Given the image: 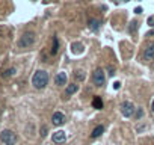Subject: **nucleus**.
<instances>
[{
    "instance_id": "nucleus-1",
    "label": "nucleus",
    "mask_w": 154,
    "mask_h": 145,
    "mask_svg": "<svg viewBox=\"0 0 154 145\" xmlns=\"http://www.w3.org/2000/svg\"><path fill=\"white\" fill-rule=\"evenodd\" d=\"M47 83H49V72L44 70H38L32 77V85L36 89H42V88H45Z\"/></svg>"
},
{
    "instance_id": "nucleus-2",
    "label": "nucleus",
    "mask_w": 154,
    "mask_h": 145,
    "mask_svg": "<svg viewBox=\"0 0 154 145\" xmlns=\"http://www.w3.org/2000/svg\"><path fill=\"white\" fill-rule=\"evenodd\" d=\"M0 141H2L5 145H15L17 135L12 130H3L2 133H0Z\"/></svg>"
},
{
    "instance_id": "nucleus-3",
    "label": "nucleus",
    "mask_w": 154,
    "mask_h": 145,
    "mask_svg": "<svg viewBox=\"0 0 154 145\" xmlns=\"http://www.w3.org/2000/svg\"><path fill=\"white\" fill-rule=\"evenodd\" d=\"M33 42H35V34H32V32H26V34H24L21 38H20L18 47L26 49V47H30Z\"/></svg>"
},
{
    "instance_id": "nucleus-4",
    "label": "nucleus",
    "mask_w": 154,
    "mask_h": 145,
    "mask_svg": "<svg viewBox=\"0 0 154 145\" xmlns=\"http://www.w3.org/2000/svg\"><path fill=\"white\" fill-rule=\"evenodd\" d=\"M92 82L95 86H103L104 82H106V77H104V72L101 68H97L95 71H94V74H92Z\"/></svg>"
},
{
    "instance_id": "nucleus-5",
    "label": "nucleus",
    "mask_w": 154,
    "mask_h": 145,
    "mask_svg": "<svg viewBox=\"0 0 154 145\" xmlns=\"http://www.w3.org/2000/svg\"><path fill=\"white\" fill-rule=\"evenodd\" d=\"M119 109H121V114L124 116H127V118H130V116L135 115V106H133L131 101H123Z\"/></svg>"
},
{
    "instance_id": "nucleus-6",
    "label": "nucleus",
    "mask_w": 154,
    "mask_h": 145,
    "mask_svg": "<svg viewBox=\"0 0 154 145\" xmlns=\"http://www.w3.org/2000/svg\"><path fill=\"white\" fill-rule=\"evenodd\" d=\"M51 121L55 126H62V124L65 122V115L62 114V112H55L51 116Z\"/></svg>"
},
{
    "instance_id": "nucleus-7",
    "label": "nucleus",
    "mask_w": 154,
    "mask_h": 145,
    "mask_svg": "<svg viewBox=\"0 0 154 145\" xmlns=\"http://www.w3.org/2000/svg\"><path fill=\"white\" fill-rule=\"evenodd\" d=\"M66 141V136H65V131H62V130H57L56 133H53V142L55 144H64Z\"/></svg>"
},
{
    "instance_id": "nucleus-8",
    "label": "nucleus",
    "mask_w": 154,
    "mask_h": 145,
    "mask_svg": "<svg viewBox=\"0 0 154 145\" xmlns=\"http://www.w3.org/2000/svg\"><path fill=\"white\" fill-rule=\"evenodd\" d=\"M153 57H154V42L148 44V47L144 50V59L150 61V59H153Z\"/></svg>"
},
{
    "instance_id": "nucleus-9",
    "label": "nucleus",
    "mask_w": 154,
    "mask_h": 145,
    "mask_svg": "<svg viewBox=\"0 0 154 145\" xmlns=\"http://www.w3.org/2000/svg\"><path fill=\"white\" fill-rule=\"evenodd\" d=\"M55 83L57 85V86H64V85H66V74L65 72H57L56 77H55Z\"/></svg>"
},
{
    "instance_id": "nucleus-10",
    "label": "nucleus",
    "mask_w": 154,
    "mask_h": 145,
    "mask_svg": "<svg viewBox=\"0 0 154 145\" xmlns=\"http://www.w3.org/2000/svg\"><path fill=\"white\" fill-rule=\"evenodd\" d=\"M100 24H101V21H100L98 18H91L89 20V29L94 30V32L100 29Z\"/></svg>"
},
{
    "instance_id": "nucleus-11",
    "label": "nucleus",
    "mask_w": 154,
    "mask_h": 145,
    "mask_svg": "<svg viewBox=\"0 0 154 145\" xmlns=\"http://www.w3.org/2000/svg\"><path fill=\"white\" fill-rule=\"evenodd\" d=\"M104 133V127L103 126H97L95 129H94V131H92V137H94V139H95V137H100V136H101Z\"/></svg>"
},
{
    "instance_id": "nucleus-12",
    "label": "nucleus",
    "mask_w": 154,
    "mask_h": 145,
    "mask_svg": "<svg viewBox=\"0 0 154 145\" xmlns=\"http://www.w3.org/2000/svg\"><path fill=\"white\" fill-rule=\"evenodd\" d=\"M92 106L95 107V109H103V101H101V98L100 97H94V100H92Z\"/></svg>"
},
{
    "instance_id": "nucleus-13",
    "label": "nucleus",
    "mask_w": 154,
    "mask_h": 145,
    "mask_svg": "<svg viewBox=\"0 0 154 145\" xmlns=\"http://www.w3.org/2000/svg\"><path fill=\"white\" fill-rule=\"evenodd\" d=\"M77 89H79V86H77V85L73 83V85H70V86L66 88V91H65V95H73V94H76Z\"/></svg>"
},
{
    "instance_id": "nucleus-14",
    "label": "nucleus",
    "mask_w": 154,
    "mask_h": 145,
    "mask_svg": "<svg viewBox=\"0 0 154 145\" xmlns=\"http://www.w3.org/2000/svg\"><path fill=\"white\" fill-rule=\"evenodd\" d=\"M71 49H73V51H74V53H82V49H83V45L82 44H80V42H74V44H73L71 45Z\"/></svg>"
},
{
    "instance_id": "nucleus-15",
    "label": "nucleus",
    "mask_w": 154,
    "mask_h": 145,
    "mask_svg": "<svg viewBox=\"0 0 154 145\" xmlns=\"http://www.w3.org/2000/svg\"><path fill=\"white\" fill-rule=\"evenodd\" d=\"M57 49H59V39L55 36V38H53V49H51V55H56V53H57Z\"/></svg>"
},
{
    "instance_id": "nucleus-16",
    "label": "nucleus",
    "mask_w": 154,
    "mask_h": 145,
    "mask_svg": "<svg viewBox=\"0 0 154 145\" xmlns=\"http://www.w3.org/2000/svg\"><path fill=\"white\" fill-rule=\"evenodd\" d=\"M136 29H138V21H136V20H133V21L130 23L129 32H130V34H131V32H136Z\"/></svg>"
},
{
    "instance_id": "nucleus-17",
    "label": "nucleus",
    "mask_w": 154,
    "mask_h": 145,
    "mask_svg": "<svg viewBox=\"0 0 154 145\" xmlns=\"http://www.w3.org/2000/svg\"><path fill=\"white\" fill-rule=\"evenodd\" d=\"M15 72V68H9V70H6L5 72H3V77H9V76H12Z\"/></svg>"
},
{
    "instance_id": "nucleus-18",
    "label": "nucleus",
    "mask_w": 154,
    "mask_h": 145,
    "mask_svg": "<svg viewBox=\"0 0 154 145\" xmlns=\"http://www.w3.org/2000/svg\"><path fill=\"white\" fill-rule=\"evenodd\" d=\"M142 115H144V109L142 107H138V110H136V120H140V118H142Z\"/></svg>"
},
{
    "instance_id": "nucleus-19",
    "label": "nucleus",
    "mask_w": 154,
    "mask_h": 145,
    "mask_svg": "<svg viewBox=\"0 0 154 145\" xmlns=\"http://www.w3.org/2000/svg\"><path fill=\"white\" fill-rule=\"evenodd\" d=\"M76 77L79 79V80H83V79H85V72H83V71H80V70L76 71Z\"/></svg>"
},
{
    "instance_id": "nucleus-20",
    "label": "nucleus",
    "mask_w": 154,
    "mask_h": 145,
    "mask_svg": "<svg viewBox=\"0 0 154 145\" xmlns=\"http://www.w3.org/2000/svg\"><path fill=\"white\" fill-rule=\"evenodd\" d=\"M47 135V127H42L41 129V136H45Z\"/></svg>"
},
{
    "instance_id": "nucleus-21",
    "label": "nucleus",
    "mask_w": 154,
    "mask_h": 145,
    "mask_svg": "<svg viewBox=\"0 0 154 145\" xmlns=\"http://www.w3.org/2000/svg\"><path fill=\"white\" fill-rule=\"evenodd\" d=\"M119 86H121V83H119V82H115V83H113V88H115V89H119Z\"/></svg>"
},
{
    "instance_id": "nucleus-22",
    "label": "nucleus",
    "mask_w": 154,
    "mask_h": 145,
    "mask_svg": "<svg viewBox=\"0 0 154 145\" xmlns=\"http://www.w3.org/2000/svg\"><path fill=\"white\" fill-rule=\"evenodd\" d=\"M135 12H136V14H140V12H142V8H139V6H138V8L135 9Z\"/></svg>"
},
{
    "instance_id": "nucleus-23",
    "label": "nucleus",
    "mask_w": 154,
    "mask_h": 145,
    "mask_svg": "<svg viewBox=\"0 0 154 145\" xmlns=\"http://www.w3.org/2000/svg\"><path fill=\"white\" fill-rule=\"evenodd\" d=\"M153 35H154V29H153V30H150L148 34H146V36H153Z\"/></svg>"
},
{
    "instance_id": "nucleus-24",
    "label": "nucleus",
    "mask_w": 154,
    "mask_h": 145,
    "mask_svg": "<svg viewBox=\"0 0 154 145\" xmlns=\"http://www.w3.org/2000/svg\"><path fill=\"white\" fill-rule=\"evenodd\" d=\"M115 72H113V68H109V76H113Z\"/></svg>"
},
{
    "instance_id": "nucleus-25",
    "label": "nucleus",
    "mask_w": 154,
    "mask_h": 145,
    "mask_svg": "<svg viewBox=\"0 0 154 145\" xmlns=\"http://www.w3.org/2000/svg\"><path fill=\"white\" fill-rule=\"evenodd\" d=\"M151 109H153V114H154V100H153V104H151Z\"/></svg>"
},
{
    "instance_id": "nucleus-26",
    "label": "nucleus",
    "mask_w": 154,
    "mask_h": 145,
    "mask_svg": "<svg viewBox=\"0 0 154 145\" xmlns=\"http://www.w3.org/2000/svg\"><path fill=\"white\" fill-rule=\"evenodd\" d=\"M121 2H129V0H121Z\"/></svg>"
}]
</instances>
